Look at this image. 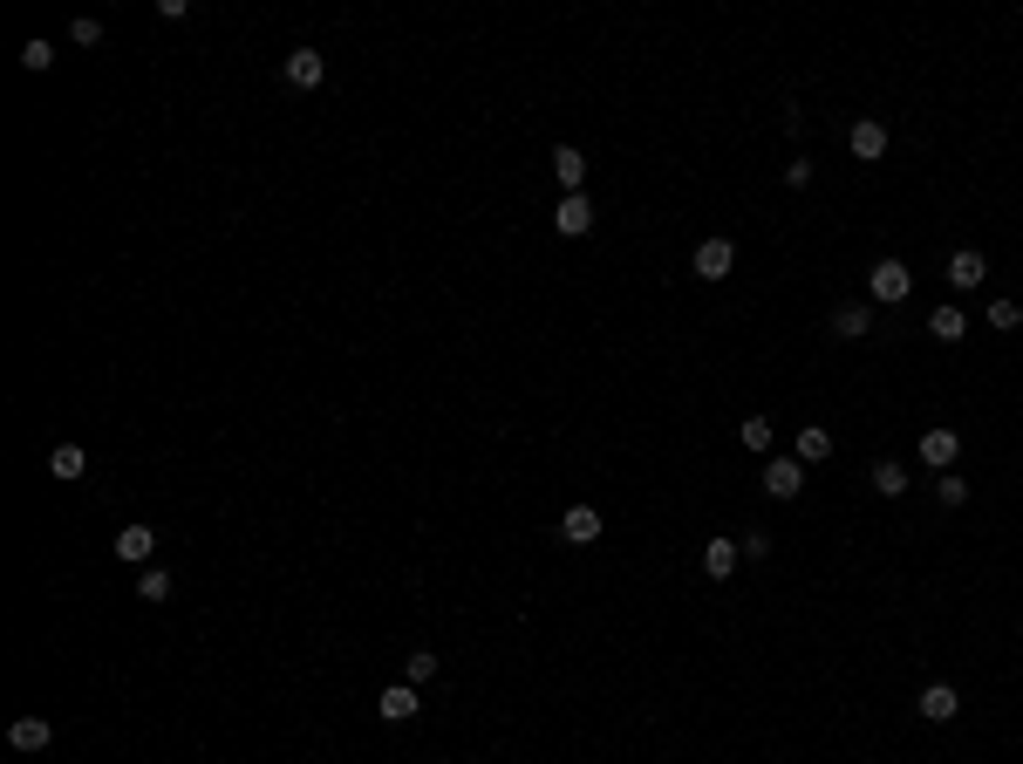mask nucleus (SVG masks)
I'll return each mask as SVG.
<instances>
[{"mask_svg": "<svg viewBox=\"0 0 1023 764\" xmlns=\"http://www.w3.org/2000/svg\"><path fill=\"white\" fill-rule=\"evenodd\" d=\"M867 294H873V301H887V307H894V301H908V294H914L908 260H880V267L867 273Z\"/></svg>", "mask_w": 1023, "mask_h": 764, "instance_id": "1", "label": "nucleus"}, {"mask_svg": "<svg viewBox=\"0 0 1023 764\" xmlns=\"http://www.w3.org/2000/svg\"><path fill=\"white\" fill-rule=\"evenodd\" d=\"M696 280H730V267H737V246L730 239H696Z\"/></svg>", "mask_w": 1023, "mask_h": 764, "instance_id": "2", "label": "nucleus"}, {"mask_svg": "<svg viewBox=\"0 0 1023 764\" xmlns=\"http://www.w3.org/2000/svg\"><path fill=\"white\" fill-rule=\"evenodd\" d=\"M417 710H423L417 683H389V689H382V696H376V717H382V724H410Z\"/></svg>", "mask_w": 1023, "mask_h": 764, "instance_id": "3", "label": "nucleus"}, {"mask_svg": "<svg viewBox=\"0 0 1023 764\" xmlns=\"http://www.w3.org/2000/svg\"><path fill=\"white\" fill-rule=\"evenodd\" d=\"M942 280L955 287V294H969V287H983V280H989V260L976 253V246H962V253H948V273H942Z\"/></svg>", "mask_w": 1023, "mask_h": 764, "instance_id": "4", "label": "nucleus"}, {"mask_svg": "<svg viewBox=\"0 0 1023 764\" xmlns=\"http://www.w3.org/2000/svg\"><path fill=\"white\" fill-rule=\"evenodd\" d=\"M846 144H853V157H860V164H880V157H887V123L860 116V123L846 130Z\"/></svg>", "mask_w": 1023, "mask_h": 764, "instance_id": "5", "label": "nucleus"}, {"mask_svg": "<svg viewBox=\"0 0 1023 764\" xmlns=\"http://www.w3.org/2000/svg\"><path fill=\"white\" fill-rule=\"evenodd\" d=\"M553 232H560V239H587V232H594V205H587V191H580V198H560Z\"/></svg>", "mask_w": 1023, "mask_h": 764, "instance_id": "6", "label": "nucleus"}, {"mask_svg": "<svg viewBox=\"0 0 1023 764\" xmlns=\"http://www.w3.org/2000/svg\"><path fill=\"white\" fill-rule=\"evenodd\" d=\"M764 492H771V498H798V492H805V464H798V458H771V464H764Z\"/></svg>", "mask_w": 1023, "mask_h": 764, "instance_id": "7", "label": "nucleus"}, {"mask_svg": "<svg viewBox=\"0 0 1023 764\" xmlns=\"http://www.w3.org/2000/svg\"><path fill=\"white\" fill-rule=\"evenodd\" d=\"M955 458H962V437H955V430H928V437H921V464H928V471H955Z\"/></svg>", "mask_w": 1023, "mask_h": 764, "instance_id": "8", "label": "nucleus"}, {"mask_svg": "<svg viewBox=\"0 0 1023 764\" xmlns=\"http://www.w3.org/2000/svg\"><path fill=\"white\" fill-rule=\"evenodd\" d=\"M151 553H157V533H151V526H123V533H116V560L151 567Z\"/></svg>", "mask_w": 1023, "mask_h": 764, "instance_id": "9", "label": "nucleus"}, {"mask_svg": "<svg viewBox=\"0 0 1023 764\" xmlns=\"http://www.w3.org/2000/svg\"><path fill=\"white\" fill-rule=\"evenodd\" d=\"M7 744H14V751H48V744H55V724H48V717H14Z\"/></svg>", "mask_w": 1023, "mask_h": 764, "instance_id": "10", "label": "nucleus"}, {"mask_svg": "<svg viewBox=\"0 0 1023 764\" xmlns=\"http://www.w3.org/2000/svg\"><path fill=\"white\" fill-rule=\"evenodd\" d=\"M287 82H294V89H321V82H328V62H321L314 48H294V55H287Z\"/></svg>", "mask_w": 1023, "mask_h": 764, "instance_id": "11", "label": "nucleus"}, {"mask_svg": "<svg viewBox=\"0 0 1023 764\" xmlns=\"http://www.w3.org/2000/svg\"><path fill=\"white\" fill-rule=\"evenodd\" d=\"M792 458H798V464H826V458H833V430L805 423V430L792 437Z\"/></svg>", "mask_w": 1023, "mask_h": 764, "instance_id": "12", "label": "nucleus"}, {"mask_svg": "<svg viewBox=\"0 0 1023 764\" xmlns=\"http://www.w3.org/2000/svg\"><path fill=\"white\" fill-rule=\"evenodd\" d=\"M553 178L567 185V198H580V191H587V157L573 151V144H560V151H553Z\"/></svg>", "mask_w": 1023, "mask_h": 764, "instance_id": "13", "label": "nucleus"}, {"mask_svg": "<svg viewBox=\"0 0 1023 764\" xmlns=\"http://www.w3.org/2000/svg\"><path fill=\"white\" fill-rule=\"evenodd\" d=\"M914 710H921L928 724H948V717L962 710V696H955V689H948V683H928V689H921V703H914Z\"/></svg>", "mask_w": 1023, "mask_h": 764, "instance_id": "14", "label": "nucleus"}, {"mask_svg": "<svg viewBox=\"0 0 1023 764\" xmlns=\"http://www.w3.org/2000/svg\"><path fill=\"white\" fill-rule=\"evenodd\" d=\"M560 533H567L573 546H594V539H601V512H594V505H567Z\"/></svg>", "mask_w": 1023, "mask_h": 764, "instance_id": "15", "label": "nucleus"}, {"mask_svg": "<svg viewBox=\"0 0 1023 764\" xmlns=\"http://www.w3.org/2000/svg\"><path fill=\"white\" fill-rule=\"evenodd\" d=\"M867 328H873V307H867V301H846V307L833 314V335H839V342H860Z\"/></svg>", "mask_w": 1023, "mask_h": 764, "instance_id": "16", "label": "nucleus"}, {"mask_svg": "<svg viewBox=\"0 0 1023 764\" xmlns=\"http://www.w3.org/2000/svg\"><path fill=\"white\" fill-rule=\"evenodd\" d=\"M737 560H744V553H737V539H710V546H703V573H710V580H730V573H737Z\"/></svg>", "mask_w": 1023, "mask_h": 764, "instance_id": "17", "label": "nucleus"}, {"mask_svg": "<svg viewBox=\"0 0 1023 764\" xmlns=\"http://www.w3.org/2000/svg\"><path fill=\"white\" fill-rule=\"evenodd\" d=\"M928 335H935V342H962V335H969V314H962L955 301L935 307V314H928Z\"/></svg>", "mask_w": 1023, "mask_h": 764, "instance_id": "18", "label": "nucleus"}, {"mask_svg": "<svg viewBox=\"0 0 1023 764\" xmlns=\"http://www.w3.org/2000/svg\"><path fill=\"white\" fill-rule=\"evenodd\" d=\"M873 492H880V498H901V492H908V464H901V458H880V464H873Z\"/></svg>", "mask_w": 1023, "mask_h": 764, "instance_id": "19", "label": "nucleus"}, {"mask_svg": "<svg viewBox=\"0 0 1023 764\" xmlns=\"http://www.w3.org/2000/svg\"><path fill=\"white\" fill-rule=\"evenodd\" d=\"M48 471H55V478H82V471H89V451H82V444H55V451H48Z\"/></svg>", "mask_w": 1023, "mask_h": 764, "instance_id": "20", "label": "nucleus"}, {"mask_svg": "<svg viewBox=\"0 0 1023 764\" xmlns=\"http://www.w3.org/2000/svg\"><path fill=\"white\" fill-rule=\"evenodd\" d=\"M171 587H178V580H171L164 567H144V573H137V601H151V608H157V601H171Z\"/></svg>", "mask_w": 1023, "mask_h": 764, "instance_id": "21", "label": "nucleus"}, {"mask_svg": "<svg viewBox=\"0 0 1023 764\" xmlns=\"http://www.w3.org/2000/svg\"><path fill=\"white\" fill-rule=\"evenodd\" d=\"M737 437H744V451H751V458H764V451H771V423H764V417H744V430H737Z\"/></svg>", "mask_w": 1023, "mask_h": 764, "instance_id": "22", "label": "nucleus"}, {"mask_svg": "<svg viewBox=\"0 0 1023 764\" xmlns=\"http://www.w3.org/2000/svg\"><path fill=\"white\" fill-rule=\"evenodd\" d=\"M935 498H942L948 512H955V505H969V478H955V471H942V478H935Z\"/></svg>", "mask_w": 1023, "mask_h": 764, "instance_id": "23", "label": "nucleus"}, {"mask_svg": "<svg viewBox=\"0 0 1023 764\" xmlns=\"http://www.w3.org/2000/svg\"><path fill=\"white\" fill-rule=\"evenodd\" d=\"M430 676H437V655H430V649H417V655H410V662H403V683H430Z\"/></svg>", "mask_w": 1023, "mask_h": 764, "instance_id": "24", "label": "nucleus"}, {"mask_svg": "<svg viewBox=\"0 0 1023 764\" xmlns=\"http://www.w3.org/2000/svg\"><path fill=\"white\" fill-rule=\"evenodd\" d=\"M989 328H1023V307L1003 294V301H989Z\"/></svg>", "mask_w": 1023, "mask_h": 764, "instance_id": "25", "label": "nucleus"}, {"mask_svg": "<svg viewBox=\"0 0 1023 764\" xmlns=\"http://www.w3.org/2000/svg\"><path fill=\"white\" fill-rule=\"evenodd\" d=\"M69 41L96 48V41H103V21H96V14H76V21H69Z\"/></svg>", "mask_w": 1023, "mask_h": 764, "instance_id": "26", "label": "nucleus"}, {"mask_svg": "<svg viewBox=\"0 0 1023 764\" xmlns=\"http://www.w3.org/2000/svg\"><path fill=\"white\" fill-rule=\"evenodd\" d=\"M48 62H55V48H48V41H28V48H21V69H35V76H41Z\"/></svg>", "mask_w": 1023, "mask_h": 764, "instance_id": "27", "label": "nucleus"}, {"mask_svg": "<svg viewBox=\"0 0 1023 764\" xmlns=\"http://www.w3.org/2000/svg\"><path fill=\"white\" fill-rule=\"evenodd\" d=\"M737 553H751V560H764V553H771V533H758V526H751V533L737 539Z\"/></svg>", "mask_w": 1023, "mask_h": 764, "instance_id": "28", "label": "nucleus"}, {"mask_svg": "<svg viewBox=\"0 0 1023 764\" xmlns=\"http://www.w3.org/2000/svg\"><path fill=\"white\" fill-rule=\"evenodd\" d=\"M785 185H792V191L812 185V164H805V157H792V164H785Z\"/></svg>", "mask_w": 1023, "mask_h": 764, "instance_id": "29", "label": "nucleus"}]
</instances>
